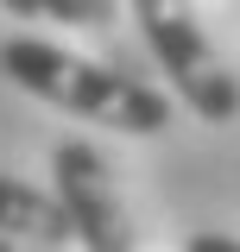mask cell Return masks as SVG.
<instances>
[{"mask_svg":"<svg viewBox=\"0 0 240 252\" xmlns=\"http://www.w3.org/2000/svg\"><path fill=\"white\" fill-rule=\"evenodd\" d=\"M44 19H57V26H108L114 0H44Z\"/></svg>","mask_w":240,"mask_h":252,"instance_id":"cell-5","label":"cell"},{"mask_svg":"<svg viewBox=\"0 0 240 252\" xmlns=\"http://www.w3.org/2000/svg\"><path fill=\"white\" fill-rule=\"evenodd\" d=\"M126 6H133V19L146 32L158 69L171 76V89L196 107V120H209V126L240 120V76L228 69V57L202 32L196 6L190 0H126Z\"/></svg>","mask_w":240,"mask_h":252,"instance_id":"cell-2","label":"cell"},{"mask_svg":"<svg viewBox=\"0 0 240 252\" xmlns=\"http://www.w3.org/2000/svg\"><path fill=\"white\" fill-rule=\"evenodd\" d=\"M0 233H6L13 246H70V240H76L57 189L44 195V189L26 183V177H0Z\"/></svg>","mask_w":240,"mask_h":252,"instance_id":"cell-4","label":"cell"},{"mask_svg":"<svg viewBox=\"0 0 240 252\" xmlns=\"http://www.w3.org/2000/svg\"><path fill=\"white\" fill-rule=\"evenodd\" d=\"M0 76L13 89L38 94L44 107L76 114V120L114 126V132H133V139L171 132V94L146 89V82H133V76H120L95 57H76L63 44H44V38H6L0 44Z\"/></svg>","mask_w":240,"mask_h":252,"instance_id":"cell-1","label":"cell"},{"mask_svg":"<svg viewBox=\"0 0 240 252\" xmlns=\"http://www.w3.org/2000/svg\"><path fill=\"white\" fill-rule=\"evenodd\" d=\"M183 252H240V240H221V233H183Z\"/></svg>","mask_w":240,"mask_h":252,"instance_id":"cell-6","label":"cell"},{"mask_svg":"<svg viewBox=\"0 0 240 252\" xmlns=\"http://www.w3.org/2000/svg\"><path fill=\"white\" fill-rule=\"evenodd\" d=\"M13 19H44V0H0Z\"/></svg>","mask_w":240,"mask_h":252,"instance_id":"cell-7","label":"cell"},{"mask_svg":"<svg viewBox=\"0 0 240 252\" xmlns=\"http://www.w3.org/2000/svg\"><path fill=\"white\" fill-rule=\"evenodd\" d=\"M51 189H57L63 215L76 227V246H89V252H133L126 202H120V189H114L108 158L95 152L89 139H63L57 152H51Z\"/></svg>","mask_w":240,"mask_h":252,"instance_id":"cell-3","label":"cell"}]
</instances>
